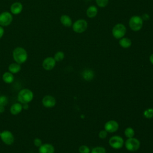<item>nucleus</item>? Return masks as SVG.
Masks as SVG:
<instances>
[{
	"mask_svg": "<svg viewBox=\"0 0 153 153\" xmlns=\"http://www.w3.org/2000/svg\"><path fill=\"white\" fill-rule=\"evenodd\" d=\"M12 55L14 60L19 64H22L25 63L28 57L26 50L21 47H17L15 48L13 51Z\"/></svg>",
	"mask_w": 153,
	"mask_h": 153,
	"instance_id": "1",
	"label": "nucleus"
},
{
	"mask_svg": "<svg viewBox=\"0 0 153 153\" xmlns=\"http://www.w3.org/2000/svg\"><path fill=\"white\" fill-rule=\"evenodd\" d=\"M33 99V93L29 88H23L17 94V100L22 104L29 103Z\"/></svg>",
	"mask_w": 153,
	"mask_h": 153,
	"instance_id": "2",
	"label": "nucleus"
},
{
	"mask_svg": "<svg viewBox=\"0 0 153 153\" xmlns=\"http://www.w3.org/2000/svg\"><path fill=\"white\" fill-rule=\"evenodd\" d=\"M143 25L142 19L138 16H133L129 20V26L134 31H138L141 29Z\"/></svg>",
	"mask_w": 153,
	"mask_h": 153,
	"instance_id": "3",
	"label": "nucleus"
},
{
	"mask_svg": "<svg viewBox=\"0 0 153 153\" xmlns=\"http://www.w3.org/2000/svg\"><path fill=\"white\" fill-rule=\"evenodd\" d=\"M112 32L115 38L121 39L124 36L126 32V28L123 24L118 23L114 26Z\"/></svg>",
	"mask_w": 153,
	"mask_h": 153,
	"instance_id": "4",
	"label": "nucleus"
},
{
	"mask_svg": "<svg viewBox=\"0 0 153 153\" xmlns=\"http://www.w3.org/2000/svg\"><path fill=\"white\" fill-rule=\"evenodd\" d=\"M88 24L86 20L84 19H79L74 22L72 25L73 30L76 33H82L87 28Z\"/></svg>",
	"mask_w": 153,
	"mask_h": 153,
	"instance_id": "5",
	"label": "nucleus"
},
{
	"mask_svg": "<svg viewBox=\"0 0 153 153\" xmlns=\"http://www.w3.org/2000/svg\"><path fill=\"white\" fill-rule=\"evenodd\" d=\"M126 149L131 152L137 151L140 147V142L138 139L133 137L128 138L125 143Z\"/></svg>",
	"mask_w": 153,
	"mask_h": 153,
	"instance_id": "6",
	"label": "nucleus"
},
{
	"mask_svg": "<svg viewBox=\"0 0 153 153\" xmlns=\"http://www.w3.org/2000/svg\"><path fill=\"white\" fill-rule=\"evenodd\" d=\"M12 14L8 11H4L0 14V26H7L10 25L13 21Z\"/></svg>",
	"mask_w": 153,
	"mask_h": 153,
	"instance_id": "7",
	"label": "nucleus"
},
{
	"mask_svg": "<svg viewBox=\"0 0 153 153\" xmlns=\"http://www.w3.org/2000/svg\"><path fill=\"white\" fill-rule=\"evenodd\" d=\"M2 141L7 145H12L14 142V136L9 130H4L1 132L0 136Z\"/></svg>",
	"mask_w": 153,
	"mask_h": 153,
	"instance_id": "8",
	"label": "nucleus"
},
{
	"mask_svg": "<svg viewBox=\"0 0 153 153\" xmlns=\"http://www.w3.org/2000/svg\"><path fill=\"white\" fill-rule=\"evenodd\" d=\"M109 143L112 148L114 149H120L123 146L124 140L120 136H114L109 139Z\"/></svg>",
	"mask_w": 153,
	"mask_h": 153,
	"instance_id": "9",
	"label": "nucleus"
},
{
	"mask_svg": "<svg viewBox=\"0 0 153 153\" xmlns=\"http://www.w3.org/2000/svg\"><path fill=\"white\" fill-rule=\"evenodd\" d=\"M42 103L43 106L47 108H53L56 103V99L51 95H46L42 99Z\"/></svg>",
	"mask_w": 153,
	"mask_h": 153,
	"instance_id": "10",
	"label": "nucleus"
},
{
	"mask_svg": "<svg viewBox=\"0 0 153 153\" xmlns=\"http://www.w3.org/2000/svg\"><path fill=\"white\" fill-rule=\"evenodd\" d=\"M56 60L54 57H46L42 62V66L43 68L46 71H50L53 69L56 65Z\"/></svg>",
	"mask_w": 153,
	"mask_h": 153,
	"instance_id": "11",
	"label": "nucleus"
},
{
	"mask_svg": "<svg viewBox=\"0 0 153 153\" xmlns=\"http://www.w3.org/2000/svg\"><path fill=\"white\" fill-rule=\"evenodd\" d=\"M119 127L118 123L114 120H110L105 124V129L107 132L114 133L116 131Z\"/></svg>",
	"mask_w": 153,
	"mask_h": 153,
	"instance_id": "12",
	"label": "nucleus"
},
{
	"mask_svg": "<svg viewBox=\"0 0 153 153\" xmlns=\"http://www.w3.org/2000/svg\"><path fill=\"white\" fill-rule=\"evenodd\" d=\"M23 5L21 2H15L13 3L10 7V12L12 14H19L23 10Z\"/></svg>",
	"mask_w": 153,
	"mask_h": 153,
	"instance_id": "13",
	"label": "nucleus"
},
{
	"mask_svg": "<svg viewBox=\"0 0 153 153\" xmlns=\"http://www.w3.org/2000/svg\"><path fill=\"white\" fill-rule=\"evenodd\" d=\"M54 148L50 143H44L39 147V153H54Z\"/></svg>",
	"mask_w": 153,
	"mask_h": 153,
	"instance_id": "14",
	"label": "nucleus"
},
{
	"mask_svg": "<svg viewBox=\"0 0 153 153\" xmlns=\"http://www.w3.org/2000/svg\"><path fill=\"white\" fill-rule=\"evenodd\" d=\"M23 109L22 104L20 103H15L13 104L10 108V112L14 115H18L20 114Z\"/></svg>",
	"mask_w": 153,
	"mask_h": 153,
	"instance_id": "15",
	"label": "nucleus"
},
{
	"mask_svg": "<svg viewBox=\"0 0 153 153\" xmlns=\"http://www.w3.org/2000/svg\"><path fill=\"white\" fill-rule=\"evenodd\" d=\"M82 77L86 81H91L94 76V72L90 69H85L81 73Z\"/></svg>",
	"mask_w": 153,
	"mask_h": 153,
	"instance_id": "16",
	"label": "nucleus"
},
{
	"mask_svg": "<svg viewBox=\"0 0 153 153\" xmlns=\"http://www.w3.org/2000/svg\"><path fill=\"white\" fill-rule=\"evenodd\" d=\"M8 71L11 73H12L13 74H17L21 70V66H20V64H19L16 62L15 63H11L9 66H8Z\"/></svg>",
	"mask_w": 153,
	"mask_h": 153,
	"instance_id": "17",
	"label": "nucleus"
},
{
	"mask_svg": "<svg viewBox=\"0 0 153 153\" xmlns=\"http://www.w3.org/2000/svg\"><path fill=\"white\" fill-rule=\"evenodd\" d=\"M2 80L4 82H5L7 84H11L14 81V76L13 74L11 72H5V73L3 74L2 75Z\"/></svg>",
	"mask_w": 153,
	"mask_h": 153,
	"instance_id": "18",
	"label": "nucleus"
},
{
	"mask_svg": "<svg viewBox=\"0 0 153 153\" xmlns=\"http://www.w3.org/2000/svg\"><path fill=\"white\" fill-rule=\"evenodd\" d=\"M60 20L61 23L66 27H69L72 25V20H71V17L68 15H66V14L62 15L60 17Z\"/></svg>",
	"mask_w": 153,
	"mask_h": 153,
	"instance_id": "19",
	"label": "nucleus"
},
{
	"mask_svg": "<svg viewBox=\"0 0 153 153\" xmlns=\"http://www.w3.org/2000/svg\"><path fill=\"white\" fill-rule=\"evenodd\" d=\"M97 12H98V10L97 7L94 5H91L89 7L87 10V16L89 18H93L97 15Z\"/></svg>",
	"mask_w": 153,
	"mask_h": 153,
	"instance_id": "20",
	"label": "nucleus"
},
{
	"mask_svg": "<svg viewBox=\"0 0 153 153\" xmlns=\"http://www.w3.org/2000/svg\"><path fill=\"white\" fill-rule=\"evenodd\" d=\"M120 46L124 48H127L131 45V41L127 38H121L119 41Z\"/></svg>",
	"mask_w": 153,
	"mask_h": 153,
	"instance_id": "21",
	"label": "nucleus"
},
{
	"mask_svg": "<svg viewBox=\"0 0 153 153\" xmlns=\"http://www.w3.org/2000/svg\"><path fill=\"white\" fill-rule=\"evenodd\" d=\"M64 57H65V54L63 51H61L56 52L54 56V59L56 60V62H60L64 59Z\"/></svg>",
	"mask_w": 153,
	"mask_h": 153,
	"instance_id": "22",
	"label": "nucleus"
},
{
	"mask_svg": "<svg viewBox=\"0 0 153 153\" xmlns=\"http://www.w3.org/2000/svg\"><path fill=\"white\" fill-rule=\"evenodd\" d=\"M124 134L128 138L133 137L134 135V130L131 127H127L124 131Z\"/></svg>",
	"mask_w": 153,
	"mask_h": 153,
	"instance_id": "23",
	"label": "nucleus"
},
{
	"mask_svg": "<svg viewBox=\"0 0 153 153\" xmlns=\"http://www.w3.org/2000/svg\"><path fill=\"white\" fill-rule=\"evenodd\" d=\"M143 115L146 118H153V109L148 108L143 112Z\"/></svg>",
	"mask_w": 153,
	"mask_h": 153,
	"instance_id": "24",
	"label": "nucleus"
},
{
	"mask_svg": "<svg viewBox=\"0 0 153 153\" xmlns=\"http://www.w3.org/2000/svg\"><path fill=\"white\" fill-rule=\"evenodd\" d=\"M91 153H106V150L102 146H97L92 149Z\"/></svg>",
	"mask_w": 153,
	"mask_h": 153,
	"instance_id": "25",
	"label": "nucleus"
},
{
	"mask_svg": "<svg viewBox=\"0 0 153 153\" xmlns=\"http://www.w3.org/2000/svg\"><path fill=\"white\" fill-rule=\"evenodd\" d=\"M8 103V99L6 96H0V106H5Z\"/></svg>",
	"mask_w": 153,
	"mask_h": 153,
	"instance_id": "26",
	"label": "nucleus"
},
{
	"mask_svg": "<svg viewBox=\"0 0 153 153\" xmlns=\"http://www.w3.org/2000/svg\"><path fill=\"white\" fill-rule=\"evenodd\" d=\"M97 5L100 7H105L108 4V0H96Z\"/></svg>",
	"mask_w": 153,
	"mask_h": 153,
	"instance_id": "27",
	"label": "nucleus"
},
{
	"mask_svg": "<svg viewBox=\"0 0 153 153\" xmlns=\"http://www.w3.org/2000/svg\"><path fill=\"white\" fill-rule=\"evenodd\" d=\"M79 152L80 153H89L90 149L86 145H81L79 148Z\"/></svg>",
	"mask_w": 153,
	"mask_h": 153,
	"instance_id": "28",
	"label": "nucleus"
},
{
	"mask_svg": "<svg viewBox=\"0 0 153 153\" xmlns=\"http://www.w3.org/2000/svg\"><path fill=\"white\" fill-rule=\"evenodd\" d=\"M33 144L34 145L36 146V147H39L41 146V145L42 144V140L41 139L39 138H35L34 140H33Z\"/></svg>",
	"mask_w": 153,
	"mask_h": 153,
	"instance_id": "29",
	"label": "nucleus"
},
{
	"mask_svg": "<svg viewBox=\"0 0 153 153\" xmlns=\"http://www.w3.org/2000/svg\"><path fill=\"white\" fill-rule=\"evenodd\" d=\"M107 134H108V133L105 130H101L99 133V136L101 139H105L107 136Z\"/></svg>",
	"mask_w": 153,
	"mask_h": 153,
	"instance_id": "30",
	"label": "nucleus"
},
{
	"mask_svg": "<svg viewBox=\"0 0 153 153\" xmlns=\"http://www.w3.org/2000/svg\"><path fill=\"white\" fill-rule=\"evenodd\" d=\"M4 34V29L3 28L2 26H0V39L2 38Z\"/></svg>",
	"mask_w": 153,
	"mask_h": 153,
	"instance_id": "31",
	"label": "nucleus"
},
{
	"mask_svg": "<svg viewBox=\"0 0 153 153\" xmlns=\"http://www.w3.org/2000/svg\"><path fill=\"white\" fill-rule=\"evenodd\" d=\"M22 107H23V109H25V110H27L29 109V104L28 103H24L22 105Z\"/></svg>",
	"mask_w": 153,
	"mask_h": 153,
	"instance_id": "32",
	"label": "nucleus"
},
{
	"mask_svg": "<svg viewBox=\"0 0 153 153\" xmlns=\"http://www.w3.org/2000/svg\"><path fill=\"white\" fill-rule=\"evenodd\" d=\"M4 111H5V106H0V113L4 112Z\"/></svg>",
	"mask_w": 153,
	"mask_h": 153,
	"instance_id": "33",
	"label": "nucleus"
},
{
	"mask_svg": "<svg viewBox=\"0 0 153 153\" xmlns=\"http://www.w3.org/2000/svg\"><path fill=\"white\" fill-rule=\"evenodd\" d=\"M149 60H150L151 63L153 65V54H152L149 56Z\"/></svg>",
	"mask_w": 153,
	"mask_h": 153,
	"instance_id": "34",
	"label": "nucleus"
},
{
	"mask_svg": "<svg viewBox=\"0 0 153 153\" xmlns=\"http://www.w3.org/2000/svg\"><path fill=\"white\" fill-rule=\"evenodd\" d=\"M1 132L0 131V136H1Z\"/></svg>",
	"mask_w": 153,
	"mask_h": 153,
	"instance_id": "35",
	"label": "nucleus"
}]
</instances>
